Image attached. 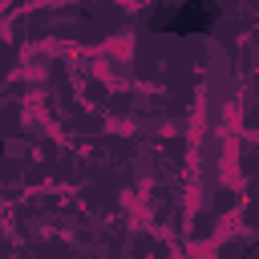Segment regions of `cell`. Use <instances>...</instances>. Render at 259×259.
Segmentation results:
<instances>
[{"mask_svg": "<svg viewBox=\"0 0 259 259\" xmlns=\"http://www.w3.org/2000/svg\"><path fill=\"white\" fill-rule=\"evenodd\" d=\"M219 16V4L214 0H186L178 12H158L154 16V28H170V32H202L210 28Z\"/></svg>", "mask_w": 259, "mask_h": 259, "instance_id": "cell-1", "label": "cell"}]
</instances>
